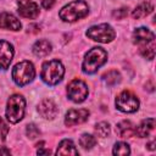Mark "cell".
I'll return each mask as SVG.
<instances>
[{
	"mask_svg": "<svg viewBox=\"0 0 156 156\" xmlns=\"http://www.w3.org/2000/svg\"><path fill=\"white\" fill-rule=\"evenodd\" d=\"M65 68L58 60H50L43 63L40 77L49 85H56L63 78Z\"/></svg>",
	"mask_w": 156,
	"mask_h": 156,
	"instance_id": "obj_1",
	"label": "cell"
},
{
	"mask_svg": "<svg viewBox=\"0 0 156 156\" xmlns=\"http://www.w3.org/2000/svg\"><path fill=\"white\" fill-rule=\"evenodd\" d=\"M89 12L88 4L83 0L71 1L68 5L63 6L60 11V18L65 22H76L83 17H85Z\"/></svg>",
	"mask_w": 156,
	"mask_h": 156,
	"instance_id": "obj_2",
	"label": "cell"
},
{
	"mask_svg": "<svg viewBox=\"0 0 156 156\" xmlns=\"http://www.w3.org/2000/svg\"><path fill=\"white\" fill-rule=\"evenodd\" d=\"M106 61H107V52L102 48H93L85 54V57L82 65L83 72L89 74L94 73Z\"/></svg>",
	"mask_w": 156,
	"mask_h": 156,
	"instance_id": "obj_3",
	"label": "cell"
},
{
	"mask_svg": "<svg viewBox=\"0 0 156 156\" xmlns=\"http://www.w3.org/2000/svg\"><path fill=\"white\" fill-rule=\"evenodd\" d=\"M24 108H26V101L22 95L15 94L10 96L7 100L6 106V117L11 123L20 122L24 116Z\"/></svg>",
	"mask_w": 156,
	"mask_h": 156,
	"instance_id": "obj_4",
	"label": "cell"
},
{
	"mask_svg": "<svg viewBox=\"0 0 156 156\" xmlns=\"http://www.w3.org/2000/svg\"><path fill=\"white\" fill-rule=\"evenodd\" d=\"M35 76V69L32 62L22 61L18 62L12 69V79L17 85H26L33 80Z\"/></svg>",
	"mask_w": 156,
	"mask_h": 156,
	"instance_id": "obj_5",
	"label": "cell"
},
{
	"mask_svg": "<svg viewBox=\"0 0 156 156\" xmlns=\"http://www.w3.org/2000/svg\"><path fill=\"white\" fill-rule=\"evenodd\" d=\"M87 37L99 43H110L115 39L116 33L110 24L101 23V24L90 27L87 30Z\"/></svg>",
	"mask_w": 156,
	"mask_h": 156,
	"instance_id": "obj_6",
	"label": "cell"
},
{
	"mask_svg": "<svg viewBox=\"0 0 156 156\" xmlns=\"http://www.w3.org/2000/svg\"><path fill=\"white\" fill-rule=\"evenodd\" d=\"M116 107L122 112L132 113L139 108V100L132 91L124 90L116 98Z\"/></svg>",
	"mask_w": 156,
	"mask_h": 156,
	"instance_id": "obj_7",
	"label": "cell"
},
{
	"mask_svg": "<svg viewBox=\"0 0 156 156\" xmlns=\"http://www.w3.org/2000/svg\"><path fill=\"white\" fill-rule=\"evenodd\" d=\"M67 95L73 102H82L88 96V87L80 79H73L67 87Z\"/></svg>",
	"mask_w": 156,
	"mask_h": 156,
	"instance_id": "obj_8",
	"label": "cell"
},
{
	"mask_svg": "<svg viewBox=\"0 0 156 156\" xmlns=\"http://www.w3.org/2000/svg\"><path fill=\"white\" fill-rule=\"evenodd\" d=\"M133 40L139 45V49H143L155 44V34L145 27H139L133 32Z\"/></svg>",
	"mask_w": 156,
	"mask_h": 156,
	"instance_id": "obj_9",
	"label": "cell"
},
{
	"mask_svg": "<svg viewBox=\"0 0 156 156\" xmlns=\"http://www.w3.org/2000/svg\"><path fill=\"white\" fill-rule=\"evenodd\" d=\"M89 117V111L87 108H72L66 113L65 124L67 127H72L76 124H80L85 122Z\"/></svg>",
	"mask_w": 156,
	"mask_h": 156,
	"instance_id": "obj_10",
	"label": "cell"
},
{
	"mask_svg": "<svg viewBox=\"0 0 156 156\" xmlns=\"http://www.w3.org/2000/svg\"><path fill=\"white\" fill-rule=\"evenodd\" d=\"M38 112L45 119H54L58 113V107L51 99H44L38 105Z\"/></svg>",
	"mask_w": 156,
	"mask_h": 156,
	"instance_id": "obj_11",
	"label": "cell"
},
{
	"mask_svg": "<svg viewBox=\"0 0 156 156\" xmlns=\"http://www.w3.org/2000/svg\"><path fill=\"white\" fill-rule=\"evenodd\" d=\"M18 13L26 18H35L39 15L38 5L32 0H18Z\"/></svg>",
	"mask_w": 156,
	"mask_h": 156,
	"instance_id": "obj_12",
	"label": "cell"
},
{
	"mask_svg": "<svg viewBox=\"0 0 156 156\" xmlns=\"http://www.w3.org/2000/svg\"><path fill=\"white\" fill-rule=\"evenodd\" d=\"M13 57V46L6 41L0 40V69H6Z\"/></svg>",
	"mask_w": 156,
	"mask_h": 156,
	"instance_id": "obj_13",
	"label": "cell"
},
{
	"mask_svg": "<svg viewBox=\"0 0 156 156\" xmlns=\"http://www.w3.org/2000/svg\"><path fill=\"white\" fill-rule=\"evenodd\" d=\"M22 27L20 20L16 16L9 12H0V28L2 29H11V30H20Z\"/></svg>",
	"mask_w": 156,
	"mask_h": 156,
	"instance_id": "obj_14",
	"label": "cell"
},
{
	"mask_svg": "<svg viewBox=\"0 0 156 156\" xmlns=\"http://www.w3.org/2000/svg\"><path fill=\"white\" fill-rule=\"evenodd\" d=\"M154 129H155V119L146 118L135 128V133L138 134L139 138H146L154 132Z\"/></svg>",
	"mask_w": 156,
	"mask_h": 156,
	"instance_id": "obj_15",
	"label": "cell"
},
{
	"mask_svg": "<svg viewBox=\"0 0 156 156\" xmlns=\"http://www.w3.org/2000/svg\"><path fill=\"white\" fill-rule=\"evenodd\" d=\"M51 44L49 43V40L46 39H40L38 41H35V44L33 45V52L35 56L38 57H45L51 52Z\"/></svg>",
	"mask_w": 156,
	"mask_h": 156,
	"instance_id": "obj_16",
	"label": "cell"
},
{
	"mask_svg": "<svg viewBox=\"0 0 156 156\" xmlns=\"http://www.w3.org/2000/svg\"><path fill=\"white\" fill-rule=\"evenodd\" d=\"M154 10V6L149 2V1H144L141 4H139L132 12V17L134 20H139V18H143V17H146L147 15H150Z\"/></svg>",
	"mask_w": 156,
	"mask_h": 156,
	"instance_id": "obj_17",
	"label": "cell"
},
{
	"mask_svg": "<svg viewBox=\"0 0 156 156\" xmlns=\"http://www.w3.org/2000/svg\"><path fill=\"white\" fill-rule=\"evenodd\" d=\"M116 132L121 138H130L135 133V128L130 121H122L116 126Z\"/></svg>",
	"mask_w": 156,
	"mask_h": 156,
	"instance_id": "obj_18",
	"label": "cell"
},
{
	"mask_svg": "<svg viewBox=\"0 0 156 156\" xmlns=\"http://www.w3.org/2000/svg\"><path fill=\"white\" fill-rule=\"evenodd\" d=\"M56 154L57 155H78V150L76 149L72 140L65 139L58 144Z\"/></svg>",
	"mask_w": 156,
	"mask_h": 156,
	"instance_id": "obj_19",
	"label": "cell"
},
{
	"mask_svg": "<svg viewBox=\"0 0 156 156\" xmlns=\"http://www.w3.org/2000/svg\"><path fill=\"white\" fill-rule=\"evenodd\" d=\"M102 79L105 80V83L110 87L112 85H116L117 83L121 82V74L116 71V69H111L108 72H106L104 76H102Z\"/></svg>",
	"mask_w": 156,
	"mask_h": 156,
	"instance_id": "obj_20",
	"label": "cell"
},
{
	"mask_svg": "<svg viewBox=\"0 0 156 156\" xmlns=\"http://www.w3.org/2000/svg\"><path fill=\"white\" fill-rule=\"evenodd\" d=\"M95 144H96V139L91 135V134H83L80 138H79V145L83 147V149H85V150H89V149H91L93 146H95Z\"/></svg>",
	"mask_w": 156,
	"mask_h": 156,
	"instance_id": "obj_21",
	"label": "cell"
},
{
	"mask_svg": "<svg viewBox=\"0 0 156 156\" xmlns=\"http://www.w3.org/2000/svg\"><path fill=\"white\" fill-rule=\"evenodd\" d=\"M112 152H113V155H129L130 154V149H129V145L127 143L119 141V143L115 144Z\"/></svg>",
	"mask_w": 156,
	"mask_h": 156,
	"instance_id": "obj_22",
	"label": "cell"
},
{
	"mask_svg": "<svg viewBox=\"0 0 156 156\" xmlns=\"http://www.w3.org/2000/svg\"><path fill=\"white\" fill-rule=\"evenodd\" d=\"M95 133L99 136H101V138L108 136V134H110V124L107 122H100V123H98L96 127H95Z\"/></svg>",
	"mask_w": 156,
	"mask_h": 156,
	"instance_id": "obj_23",
	"label": "cell"
},
{
	"mask_svg": "<svg viewBox=\"0 0 156 156\" xmlns=\"http://www.w3.org/2000/svg\"><path fill=\"white\" fill-rule=\"evenodd\" d=\"M26 133H27V136H28L29 139H35L37 136H39L40 130H39V128H38L35 124L30 123V124L27 126V128H26Z\"/></svg>",
	"mask_w": 156,
	"mask_h": 156,
	"instance_id": "obj_24",
	"label": "cell"
},
{
	"mask_svg": "<svg viewBox=\"0 0 156 156\" xmlns=\"http://www.w3.org/2000/svg\"><path fill=\"white\" fill-rule=\"evenodd\" d=\"M7 133H9V127H7L6 122L0 117V144L5 141Z\"/></svg>",
	"mask_w": 156,
	"mask_h": 156,
	"instance_id": "obj_25",
	"label": "cell"
},
{
	"mask_svg": "<svg viewBox=\"0 0 156 156\" xmlns=\"http://www.w3.org/2000/svg\"><path fill=\"white\" fill-rule=\"evenodd\" d=\"M127 15H128V7H122V9L115 10L113 13H112V16L117 20H122V18L127 17Z\"/></svg>",
	"mask_w": 156,
	"mask_h": 156,
	"instance_id": "obj_26",
	"label": "cell"
},
{
	"mask_svg": "<svg viewBox=\"0 0 156 156\" xmlns=\"http://www.w3.org/2000/svg\"><path fill=\"white\" fill-rule=\"evenodd\" d=\"M41 5H43L44 9L49 10L55 5V0H41Z\"/></svg>",
	"mask_w": 156,
	"mask_h": 156,
	"instance_id": "obj_27",
	"label": "cell"
},
{
	"mask_svg": "<svg viewBox=\"0 0 156 156\" xmlns=\"http://www.w3.org/2000/svg\"><path fill=\"white\" fill-rule=\"evenodd\" d=\"M0 154H2V155H10V150L2 147V149H0Z\"/></svg>",
	"mask_w": 156,
	"mask_h": 156,
	"instance_id": "obj_28",
	"label": "cell"
},
{
	"mask_svg": "<svg viewBox=\"0 0 156 156\" xmlns=\"http://www.w3.org/2000/svg\"><path fill=\"white\" fill-rule=\"evenodd\" d=\"M146 146H147V147H149L150 150H155V140H152L151 143H149V144H147Z\"/></svg>",
	"mask_w": 156,
	"mask_h": 156,
	"instance_id": "obj_29",
	"label": "cell"
},
{
	"mask_svg": "<svg viewBox=\"0 0 156 156\" xmlns=\"http://www.w3.org/2000/svg\"><path fill=\"white\" fill-rule=\"evenodd\" d=\"M38 154H50V150H38Z\"/></svg>",
	"mask_w": 156,
	"mask_h": 156,
	"instance_id": "obj_30",
	"label": "cell"
}]
</instances>
